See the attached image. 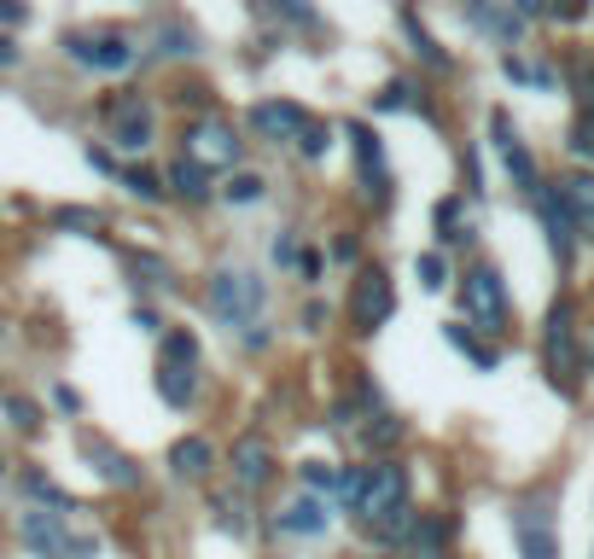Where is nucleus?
<instances>
[{"label": "nucleus", "instance_id": "30", "mask_svg": "<svg viewBox=\"0 0 594 559\" xmlns=\"http://www.w3.org/2000/svg\"><path fill=\"white\" fill-rule=\"evenodd\" d=\"M29 496L47 501V507H59V513H76V501H71V496H59V489L47 484V478H36V472H29Z\"/></svg>", "mask_w": 594, "mask_h": 559}, {"label": "nucleus", "instance_id": "12", "mask_svg": "<svg viewBox=\"0 0 594 559\" xmlns=\"http://www.w3.org/2000/svg\"><path fill=\"white\" fill-rule=\"evenodd\" d=\"M554 193H559V205H566L571 228L583 233V240H594V175H589V169H577V175L554 181Z\"/></svg>", "mask_w": 594, "mask_h": 559}, {"label": "nucleus", "instance_id": "4", "mask_svg": "<svg viewBox=\"0 0 594 559\" xmlns=\"http://www.w3.org/2000/svg\"><path fill=\"white\" fill-rule=\"evenodd\" d=\"M461 303H466L472 327H484V332H507V285H501L496 268H472L466 285H461Z\"/></svg>", "mask_w": 594, "mask_h": 559}, {"label": "nucleus", "instance_id": "9", "mask_svg": "<svg viewBox=\"0 0 594 559\" xmlns=\"http://www.w3.org/2000/svg\"><path fill=\"white\" fill-rule=\"evenodd\" d=\"M64 47H71L76 64H94V71H129L134 64V47L123 36H71Z\"/></svg>", "mask_w": 594, "mask_h": 559}, {"label": "nucleus", "instance_id": "34", "mask_svg": "<svg viewBox=\"0 0 594 559\" xmlns=\"http://www.w3.org/2000/svg\"><path fill=\"white\" fill-rule=\"evenodd\" d=\"M577 99H583V117H594V64L577 71Z\"/></svg>", "mask_w": 594, "mask_h": 559}, {"label": "nucleus", "instance_id": "22", "mask_svg": "<svg viewBox=\"0 0 594 559\" xmlns=\"http://www.w3.org/2000/svg\"><path fill=\"white\" fill-rule=\"evenodd\" d=\"M402 29H409V41H414V53H420V59H426V64H432V71H449V53H444V47H437V41L426 36V29H420V19H414V12H402Z\"/></svg>", "mask_w": 594, "mask_h": 559}, {"label": "nucleus", "instance_id": "27", "mask_svg": "<svg viewBox=\"0 0 594 559\" xmlns=\"http://www.w3.org/2000/svg\"><path fill=\"white\" fill-rule=\"evenodd\" d=\"M263 186H268L263 175H233V181L222 186V193L233 198V205H257V198H263Z\"/></svg>", "mask_w": 594, "mask_h": 559}, {"label": "nucleus", "instance_id": "11", "mask_svg": "<svg viewBox=\"0 0 594 559\" xmlns=\"http://www.w3.org/2000/svg\"><path fill=\"white\" fill-rule=\"evenodd\" d=\"M489 129H496V151H501V163H507V175H513L524 193H536V163H531V151H524V141L513 134V123H507V111H496L489 117Z\"/></svg>", "mask_w": 594, "mask_h": 559}, {"label": "nucleus", "instance_id": "13", "mask_svg": "<svg viewBox=\"0 0 594 559\" xmlns=\"http://www.w3.org/2000/svg\"><path fill=\"white\" fill-rule=\"evenodd\" d=\"M531 198H536V210H542V228H548L554 257H559V263H571V251H577V228H571L566 205H559V193H554V186H536Z\"/></svg>", "mask_w": 594, "mask_h": 559}, {"label": "nucleus", "instance_id": "33", "mask_svg": "<svg viewBox=\"0 0 594 559\" xmlns=\"http://www.w3.org/2000/svg\"><path fill=\"white\" fill-rule=\"evenodd\" d=\"M268 7H275V12H286V19H292V24H303V29H315V24H320L315 12L303 7V0H268Z\"/></svg>", "mask_w": 594, "mask_h": 559}, {"label": "nucleus", "instance_id": "32", "mask_svg": "<svg viewBox=\"0 0 594 559\" xmlns=\"http://www.w3.org/2000/svg\"><path fill=\"white\" fill-rule=\"evenodd\" d=\"M571 151H577V158H594V117H577V129H571Z\"/></svg>", "mask_w": 594, "mask_h": 559}, {"label": "nucleus", "instance_id": "35", "mask_svg": "<svg viewBox=\"0 0 594 559\" xmlns=\"http://www.w3.org/2000/svg\"><path fill=\"white\" fill-rule=\"evenodd\" d=\"M298 141H303V151H310V158H320V151H327V134H320V129H303Z\"/></svg>", "mask_w": 594, "mask_h": 559}, {"label": "nucleus", "instance_id": "5", "mask_svg": "<svg viewBox=\"0 0 594 559\" xmlns=\"http://www.w3.org/2000/svg\"><path fill=\"white\" fill-rule=\"evenodd\" d=\"M513 536H519V554H524V559H559V536H554L548 496H531V501L513 507Z\"/></svg>", "mask_w": 594, "mask_h": 559}, {"label": "nucleus", "instance_id": "26", "mask_svg": "<svg viewBox=\"0 0 594 559\" xmlns=\"http://www.w3.org/2000/svg\"><path fill=\"white\" fill-rule=\"evenodd\" d=\"M449 344H454V350H466V355H472V362H478L484 373L496 367V350H484V344H478V338H472L466 327H449Z\"/></svg>", "mask_w": 594, "mask_h": 559}, {"label": "nucleus", "instance_id": "6", "mask_svg": "<svg viewBox=\"0 0 594 559\" xmlns=\"http://www.w3.org/2000/svg\"><path fill=\"white\" fill-rule=\"evenodd\" d=\"M186 163L198 169H233L240 163V141L228 123H193L186 129Z\"/></svg>", "mask_w": 594, "mask_h": 559}, {"label": "nucleus", "instance_id": "17", "mask_svg": "<svg viewBox=\"0 0 594 559\" xmlns=\"http://www.w3.org/2000/svg\"><path fill=\"white\" fill-rule=\"evenodd\" d=\"M327 501H320V496H303V501H292V507H286V513H280V531H298V536H320V531H327Z\"/></svg>", "mask_w": 594, "mask_h": 559}, {"label": "nucleus", "instance_id": "28", "mask_svg": "<svg viewBox=\"0 0 594 559\" xmlns=\"http://www.w3.org/2000/svg\"><path fill=\"white\" fill-rule=\"evenodd\" d=\"M367 443H373V449H390V443H402V420H397V414H379V420H373V426H367Z\"/></svg>", "mask_w": 594, "mask_h": 559}, {"label": "nucleus", "instance_id": "39", "mask_svg": "<svg viewBox=\"0 0 594 559\" xmlns=\"http://www.w3.org/2000/svg\"><path fill=\"white\" fill-rule=\"evenodd\" d=\"M519 12L524 19H536V12H548V0H519Z\"/></svg>", "mask_w": 594, "mask_h": 559}, {"label": "nucleus", "instance_id": "38", "mask_svg": "<svg viewBox=\"0 0 594 559\" xmlns=\"http://www.w3.org/2000/svg\"><path fill=\"white\" fill-rule=\"evenodd\" d=\"M0 19H7V24H24V0H0Z\"/></svg>", "mask_w": 594, "mask_h": 559}, {"label": "nucleus", "instance_id": "43", "mask_svg": "<svg viewBox=\"0 0 594 559\" xmlns=\"http://www.w3.org/2000/svg\"><path fill=\"white\" fill-rule=\"evenodd\" d=\"M478 7H484V0H478Z\"/></svg>", "mask_w": 594, "mask_h": 559}, {"label": "nucleus", "instance_id": "15", "mask_svg": "<svg viewBox=\"0 0 594 559\" xmlns=\"http://www.w3.org/2000/svg\"><path fill=\"white\" fill-rule=\"evenodd\" d=\"M444 548H449V519L444 513H420L414 531H409V554L414 559H444Z\"/></svg>", "mask_w": 594, "mask_h": 559}, {"label": "nucleus", "instance_id": "24", "mask_svg": "<svg viewBox=\"0 0 594 559\" xmlns=\"http://www.w3.org/2000/svg\"><path fill=\"white\" fill-rule=\"evenodd\" d=\"M414 275H420V285H426V292H444V285H449V263H444V251H426V257L414 263Z\"/></svg>", "mask_w": 594, "mask_h": 559}, {"label": "nucleus", "instance_id": "18", "mask_svg": "<svg viewBox=\"0 0 594 559\" xmlns=\"http://www.w3.org/2000/svg\"><path fill=\"white\" fill-rule=\"evenodd\" d=\"M117 146L123 151H146L151 146V111L146 106H123V117H117Z\"/></svg>", "mask_w": 594, "mask_h": 559}, {"label": "nucleus", "instance_id": "21", "mask_svg": "<svg viewBox=\"0 0 594 559\" xmlns=\"http://www.w3.org/2000/svg\"><path fill=\"white\" fill-rule=\"evenodd\" d=\"M158 397L169 402V409H186V402H193V373H181V367H158Z\"/></svg>", "mask_w": 594, "mask_h": 559}, {"label": "nucleus", "instance_id": "29", "mask_svg": "<svg viewBox=\"0 0 594 559\" xmlns=\"http://www.w3.org/2000/svg\"><path fill=\"white\" fill-rule=\"evenodd\" d=\"M303 484H310L315 496H332V489H338V466H327V461H310V466H303Z\"/></svg>", "mask_w": 594, "mask_h": 559}, {"label": "nucleus", "instance_id": "7", "mask_svg": "<svg viewBox=\"0 0 594 559\" xmlns=\"http://www.w3.org/2000/svg\"><path fill=\"white\" fill-rule=\"evenodd\" d=\"M542 344H548L554 379H571V373H577V320H571V303H554V309H548V332H542Z\"/></svg>", "mask_w": 594, "mask_h": 559}, {"label": "nucleus", "instance_id": "3", "mask_svg": "<svg viewBox=\"0 0 594 559\" xmlns=\"http://www.w3.org/2000/svg\"><path fill=\"white\" fill-rule=\"evenodd\" d=\"M19 536H24V548L36 554V559H94L99 554V542L71 531L59 513H24L19 519Z\"/></svg>", "mask_w": 594, "mask_h": 559}, {"label": "nucleus", "instance_id": "37", "mask_svg": "<svg viewBox=\"0 0 594 559\" xmlns=\"http://www.w3.org/2000/svg\"><path fill=\"white\" fill-rule=\"evenodd\" d=\"M303 327L320 332V327H327V309H320V303H310V309H303Z\"/></svg>", "mask_w": 594, "mask_h": 559}, {"label": "nucleus", "instance_id": "8", "mask_svg": "<svg viewBox=\"0 0 594 559\" xmlns=\"http://www.w3.org/2000/svg\"><path fill=\"white\" fill-rule=\"evenodd\" d=\"M390 309H397V292H390V280L379 275V268H367L362 285H355V327H362V332L385 327Z\"/></svg>", "mask_w": 594, "mask_h": 559}, {"label": "nucleus", "instance_id": "20", "mask_svg": "<svg viewBox=\"0 0 594 559\" xmlns=\"http://www.w3.org/2000/svg\"><path fill=\"white\" fill-rule=\"evenodd\" d=\"M169 186H175V193L181 198H193V205H198V198H210V169H198V163H175V169H169Z\"/></svg>", "mask_w": 594, "mask_h": 559}, {"label": "nucleus", "instance_id": "14", "mask_svg": "<svg viewBox=\"0 0 594 559\" xmlns=\"http://www.w3.org/2000/svg\"><path fill=\"white\" fill-rule=\"evenodd\" d=\"M251 123L263 134H275V141H298V134L310 129V117H303V106H292V99H263V106L251 111Z\"/></svg>", "mask_w": 594, "mask_h": 559}, {"label": "nucleus", "instance_id": "40", "mask_svg": "<svg viewBox=\"0 0 594 559\" xmlns=\"http://www.w3.org/2000/svg\"><path fill=\"white\" fill-rule=\"evenodd\" d=\"M0 64H19V47H12L7 36H0Z\"/></svg>", "mask_w": 594, "mask_h": 559}, {"label": "nucleus", "instance_id": "41", "mask_svg": "<svg viewBox=\"0 0 594 559\" xmlns=\"http://www.w3.org/2000/svg\"><path fill=\"white\" fill-rule=\"evenodd\" d=\"M583 362H594V327H589V344H583Z\"/></svg>", "mask_w": 594, "mask_h": 559}, {"label": "nucleus", "instance_id": "31", "mask_svg": "<svg viewBox=\"0 0 594 559\" xmlns=\"http://www.w3.org/2000/svg\"><path fill=\"white\" fill-rule=\"evenodd\" d=\"M7 414L19 420V432H36L41 426V409H36V402H24V397H7Z\"/></svg>", "mask_w": 594, "mask_h": 559}, {"label": "nucleus", "instance_id": "1", "mask_svg": "<svg viewBox=\"0 0 594 559\" xmlns=\"http://www.w3.org/2000/svg\"><path fill=\"white\" fill-rule=\"evenodd\" d=\"M355 513H362L367 531L385 536V542L409 536L414 519H420L414 507H409V472H402L397 461H373L362 472V489H355Z\"/></svg>", "mask_w": 594, "mask_h": 559}, {"label": "nucleus", "instance_id": "2", "mask_svg": "<svg viewBox=\"0 0 594 559\" xmlns=\"http://www.w3.org/2000/svg\"><path fill=\"white\" fill-rule=\"evenodd\" d=\"M205 303H210V315L222 320L228 332H245V344H268V332H263L268 285L251 275V268H216Z\"/></svg>", "mask_w": 594, "mask_h": 559}, {"label": "nucleus", "instance_id": "23", "mask_svg": "<svg viewBox=\"0 0 594 559\" xmlns=\"http://www.w3.org/2000/svg\"><path fill=\"white\" fill-rule=\"evenodd\" d=\"M193 362H198V338H193V332H169L158 367H193Z\"/></svg>", "mask_w": 594, "mask_h": 559}, {"label": "nucleus", "instance_id": "36", "mask_svg": "<svg viewBox=\"0 0 594 559\" xmlns=\"http://www.w3.org/2000/svg\"><path fill=\"white\" fill-rule=\"evenodd\" d=\"M59 222H64V228H94V216H88V210H59Z\"/></svg>", "mask_w": 594, "mask_h": 559}, {"label": "nucleus", "instance_id": "10", "mask_svg": "<svg viewBox=\"0 0 594 559\" xmlns=\"http://www.w3.org/2000/svg\"><path fill=\"white\" fill-rule=\"evenodd\" d=\"M268 478H275V449L263 443V437H240V443H233V484L245 489H263Z\"/></svg>", "mask_w": 594, "mask_h": 559}, {"label": "nucleus", "instance_id": "25", "mask_svg": "<svg viewBox=\"0 0 594 559\" xmlns=\"http://www.w3.org/2000/svg\"><path fill=\"white\" fill-rule=\"evenodd\" d=\"M123 186H129L134 198H146V205H158V198H163V181L151 175V169H129V175H123Z\"/></svg>", "mask_w": 594, "mask_h": 559}, {"label": "nucleus", "instance_id": "19", "mask_svg": "<svg viewBox=\"0 0 594 559\" xmlns=\"http://www.w3.org/2000/svg\"><path fill=\"white\" fill-rule=\"evenodd\" d=\"M169 466H175L181 478H205L210 472V443L205 437H181V443L169 449Z\"/></svg>", "mask_w": 594, "mask_h": 559}, {"label": "nucleus", "instance_id": "16", "mask_svg": "<svg viewBox=\"0 0 594 559\" xmlns=\"http://www.w3.org/2000/svg\"><path fill=\"white\" fill-rule=\"evenodd\" d=\"M88 461H94L99 478L117 484V489H134V484H141V466H134L129 454H117L111 443H88Z\"/></svg>", "mask_w": 594, "mask_h": 559}, {"label": "nucleus", "instance_id": "42", "mask_svg": "<svg viewBox=\"0 0 594 559\" xmlns=\"http://www.w3.org/2000/svg\"><path fill=\"white\" fill-rule=\"evenodd\" d=\"M0 466H7V461H0Z\"/></svg>", "mask_w": 594, "mask_h": 559}]
</instances>
